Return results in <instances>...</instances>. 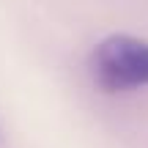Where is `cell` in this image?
I'll return each instance as SVG.
<instances>
[{
    "instance_id": "cell-1",
    "label": "cell",
    "mask_w": 148,
    "mask_h": 148,
    "mask_svg": "<svg viewBox=\"0 0 148 148\" xmlns=\"http://www.w3.org/2000/svg\"><path fill=\"white\" fill-rule=\"evenodd\" d=\"M88 71L104 93L148 88V41L129 33H112L90 49Z\"/></svg>"
}]
</instances>
